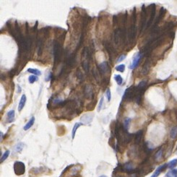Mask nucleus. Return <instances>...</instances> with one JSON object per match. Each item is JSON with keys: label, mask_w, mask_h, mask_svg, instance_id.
I'll return each mask as SVG.
<instances>
[{"label": "nucleus", "mask_w": 177, "mask_h": 177, "mask_svg": "<svg viewBox=\"0 0 177 177\" xmlns=\"http://www.w3.org/2000/svg\"><path fill=\"white\" fill-rule=\"evenodd\" d=\"M103 44H104L105 48L106 49V51H107L108 53H109V55L110 56L111 58H112V57H113V54H115V53H114V49H113V46H112L109 42H104Z\"/></svg>", "instance_id": "9d476101"}, {"label": "nucleus", "mask_w": 177, "mask_h": 177, "mask_svg": "<svg viewBox=\"0 0 177 177\" xmlns=\"http://www.w3.org/2000/svg\"><path fill=\"white\" fill-rule=\"evenodd\" d=\"M85 96L88 99H91L93 97V89L91 85H86L85 88Z\"/></svg>", "instance_id": "423d86ee"}, {"label": "nucleus", "mask_w": 177, "mask_h": 177, "mask_svg": "<svg viewBox=\"0 0 177 177\" xmlns=\"http://www.w3.org/2000/svg\"><path fill=\"white\" fill-rule=\"evenodd\" d=\"M82 125H83V124L82 123H75V125H74V127H73V129H72V140H74L75 139V134H76V132H77V130H78V129L80 127V126H82Z\"/></svg>", "instance_id": "ddd939ff"}, {"label": "nucleus", "mask_w": 177, "mask_h": 177, "mask_svg": "<svg viewBox=\"0 0 177 177\" xmlns=\"http://www.w3.org/2000/svg\"><path fill=\"white\" fill-rule=\"evenodd\" d=\"M28 80H29V82L31 83V84H33L34 82H37L38 80V78L36 76V75H31L29 78H28Z\"/></svg>", "instance_id": "393cba45"}, {"label": "nucleus", "mask_w": 177, "mask_h": 177, "mask_svg": "<svg viewBox=\"0 0 177 177\" xmlns=\"http://www.w3.org/2000/svg\"><path fill=\"white\" fill-rule=\"evenodd\" d=\"M93 116H94L93 113H85L80 118V122L82 123L83 124H88L92 122Z\"/></svg>", "instance_id": "20e7f679"}, {"label": "nucleus", "mask_w": 177, "mask_h": 177, "mask_svg": "<svg viewBox=\"0 0 177 177\" xmlns=\"http://www.w3.org/2000/svg\"><path fill=\"white\" fill-rule=\"evenodd\" d=\"M106 96H107V99H108V101H111V90H110V89H107L106 90Z\"/></svg>", "instance_id": "7c9ffc66"}, {"label": "nucleus", "mask_w": 177, "mask_h": 177, "mask_svg": "<svg viewBox=\"0 0 177 177\" xmlns=\"http://www.w3.org/2000/svg\"><path fill=\"white\" fill-rule=\"evenodd\" d=\"M125 58H126V55H124V54H123V55H121L119 58H118V59H117V61H116V62L117 63H120V62H122L123 60H124L125 59Z\"/></svg>", "instance_id": "2f4dec72"}, {"label": "nucleus", "mask_w": 177, "mask_h": 177, "mask_svg": "<svg viewBox=\"0 0 177 177\" xmlns=\"http://www.w3.org/2000/svg\"><path fill=\"white\" fill-rule=\"evenodd\" d=\"M76 76H77V78H78L79 80L82 81V80H83V75H82V72H81L80 69L77 70V72H76Z\"/></svg>", "instance_id": "c85d7f7f"}, {"label": "nucleus", "mask_w": 177, "mask_h": 177, "mask_svg": "<svg viewBox=\"0 0 177 177\" xmlns=\"http://www.w3.org/2000/svg\"><path fill=\"white\" fill-rule=\"evenodd\" d=\"M123 31H122V29H119V28H117L114 31V41L116 43V44L118 45L120 42H121V40L123 38Z\"/></svg>", "instance_id": "39448f33"}, {"label": "nucleus", "mask_w": 177, "mask_h": 177, "mask_svg": "<svg viewBox=\"0 0 177 177\" xmlns=\"http://www.w3.org/2000/svg\"><path fill=\"white\" fill-rule=\"evenodd\" d=\"M177 136V127H174L171 129V132H170V137H171V138L174 139V138H176Z\"/></svg>", "instance_id": "6ab92c4d"}, {"label": "nucleus", "mask_w": 177, "mask_h": 177, "mask_svg": "<svg viewBox=\"0 0 177 177\" xmlns=\"http://www.w3.org/2000/svg\"><path fill=\"white\" fill-rule=\"evenodd\" d=\"M130 122H131V119L130 118H127L125 120H124V125H123V127H124V128L127 131L128 130V129H129V124H130Z\"/></svg>", "instance_id": "412c9836"}, {"label": "nucleus", "mask_w": 177, "mask_h": 177, "mask_svg": "<svg viewBox=\"0 0 177 177\" xmlns=\"http://www.w3.org/2000/svg\"><path fill=\"white\" fill-rule=\"evenodd\" d=\"M114 79H115L116 83H117L119 85H122V83H123V78H122L121 75H116L114 76Z\"/></svg>", "instance_id": "aec40b11"}, {"label": "nucleus", "mask_w": 177, "mask_h": 177, "mask_svg": "<svg viewBox=\"0 0 177 177\" xmlns=\"http://www.w3.org/2000/svg\"><path fill=\"white\" fill-rule=\"evenodd\" d=\"M177 165V158L174 159L172 161H171L168 163V168H174V167H176Z\"/></svg>", "instance_id": "4be33fe9"}, {"label": "nucleus", "mask_w": 177, "mask_h": 177, "mask_svg": "<svg viewBox=\"0 0 177 177\" xmlns=\"http://www.w3.org/2000/svg\"><path fill=\"white\" fill-rule=\"evenodd\" d=\"M103 102H104V98H103V97H102L100 100L99 101V103H98V112H100V111H101V109H102V107H103Z\"/></svg>", "instance_id": "c756f323"}, {"label": "nucleus", "mask_w": 177, "mask_h": 177, "mask_svg": "<svg viewBox=\"0 0 177 177\" xmlns=\"http://www.w3.org/2000/svg\"><path fill=\"white\" fill-rule=\"evenodd\" d=\"M166 177H177V168L169 171L166 174Z\"/></svg>", "instance_id": "f3484780"}, {"label": "nucleus", "mask_w": 177, "mask_h": 177, "mask_svg": "<svg viewBox=\"0 0 177 177\" xmlns=\"http://www.w3.org/2000/svg\"><path fill=\"white\" fill-rule=\"evenodd\" d=\"M141 57H142V54H141L140 53H137L136 55L134 56V59H133L132 63V64H131V66H130V69H134L136 66L138 65V64H139L140 59H141Z\"/></svg>", "instance_id": "6e6552de"}, {"label": "nucleus", "mask_w": 177, "mask_h": 177, "mask_svg": "<svg viewBox=\"0 0 177 177\" xmlns=\"http://www.w3.org/2000/svg\"></svg>", "instance_id": "f704fd0d"}, {"label": "nucleus", "mask_w": 177, "mask_h": 177, "mask_svg": "<svg viewBox=\"0 0 177 177\" xmlns=\"http://www.w3.org/2000/svg\"><path fill=\"white\" fill-rule=\"evenodd\" d=\"M81 170V166H72L69 170V172H68V174H69L70 177H75L78 173L79 171Z\"/></svg>", "instance_id": "0eeeda50"}, {"label": "nucleus", "mask_w": 177, "mask_h": 177, "mask_svg": "<svg viewBox=\"0 0 177 177\" xmlns=\"http://www.w3.org/2000/svg\"><path fill=\"white\" fill-rule=\"evenodd\" d=\"M89 61L88 60H82V66L83 67L84 70L88 73L89 71V68H90V66H89Z\"/></svg>", "instance_id": "a211bd4d"}, {"label": "nucleus", "mask_w": 177, "mask_h": 177, "mask_svg": "<svg viewBox=\"0 0 177 177\" xmlns=\"http://www.w3.org/2000/svg\"><path fill=\"white\" fill-rule=\"evenodd\" d=\"M54 62L55 64H59L61 61L62 55V45L59 41H56L54 44Z\"/></svg>", "instance_id": "f257e3e1"}, {"label": "nucleus", "mask_w": 177, "mask_h": 177, "mask_svg": "<svg viewBox=\"0 0 177 177\" xmlns=\"http://www.w3.org/2000/svg\"><path fill=\"white\" fill-rule=\"evenodd\" d=\"M23 146H24L23 143H18L15 147V151L17 152V153H20L23 149Z\"/></svg>", "instance_id": "b1692460"}, {"label": "nucleus", "mask_w": 177, "mask_h": 177, "mask_svg": "<svg viewBox=\"0 0 177 177\" xmlns=\"http://www.w3.org/2000/svg\"><path fill=\"white\" fill-rule=\"evenodd\" d=\"M28 72H29V73H31V74H33V75H36V76H39V75H41V72L40 71V70H38V69H33V68H29V69H28Z\"/></svg>", "instance_id": "2eb2a0df"}, {"label": "nucleus", "mask_w": 177, "mask_h": 177, "mask_svg": "<svg viewBox=\"0 0 177 177\" xmlns=\"http://www.w3.org/2000/svg\"><path fill=\"white\" fill-rule=\"evenodd\" d=\"M162 155H163V150H162V149H160V150L155 153V159H156V160H159V159H161V157H162Z\"/></svg>", "instance_id": "cd10ccee"}, {"label": "nucleus", "mask_w": 177, "mask_h": 177, "mask_svg": "<svg viewBox=\"0 0 177 177\" xmlns=\"http://www.w3.org/2000/svg\"><path fill=\"white\" fill-rule=\"evenodd\" d=\"M10 150H6L4 153V154L1 155V163H3L8 158V156L10 155Z\"/></svg>", "instance_id": "5701e85b"}, {"label": "nucleus", "mask_w": 177, "mask_h": 177, "mask_svg": "<svg viewBox=\"0 0 177 177\" xmlns=\"http://www.w3.org/2000/svg\"><path fill=\"white\" fill-rule=\"evenodd\" d=\"M34 122H35V117L33 116V117H31V119L28 121V122L25 125V127H24V130L25 131H26V130H28L30 128H31V127H33V125L34 124Z\"/></svg>", "instance_id": "4468645a"}, {"label": "nucleus", "mask_w": 177, "mask_h": 177, "mask_svg": "<svg viewBox=\"0 0 177 177\" xmlns=\"http://www.w3.org/2000/svg\"><path fill=\"white\" fill-rule=\"evenodd\" d=\"M124 170L128 171H132L133 165L132 164V163H126V164L124 166Z\"/></svg>", "instance_id": "a878e982"}, {"label": "nucleus", "mask_w": 177, "mask_h": 177, "mask_svg": "<svg viewBox=\"0 0 177 177\" xmlns=\"http://www.w3.org/2000/svg\"><path fill=\"white\" fill-rule=\"evenodd\" d=\"M15 112L14 110H10L7 114V122L11 123L14 122L15 120Z\"/></svg>", "instance_id": "f8f14e48"}, {"label": "nucleus", "mask_w": 177, "mask_h": 177, "mask_svg": "<svg viewBox=\"0 0 177 177\" xmlns=\"http://www.w3.org/2000/svg\"><path fill=\"white\" fill-rule=\"evenodd\" d=\"M26 96L25 95H22L20 100V103H19V106H18V111H21L22 110V109L24 108L25 105V103H26Z\"/></svg>", "instance_id": "9b49d317"}, {"label": "nucleus", "mask_w": 177, "mask_h": 177, "mask_svg": "<svg viewBox=\"0 0 177 177\" xmlns=\"http://www.w3.org/2000/svg\"><path fill=\"white\" fill-rule=\"evenodd\" d=\"M142 137H143V131H139L135 135V143L136 144H139L142 140Z\"/></svg>", "instance_id": "dca6fc26"}, {"label": "nucleus", "mask_w": 177, "mask_h": 177, "mask_svg": "<svg viewBox=\"0 0 177 177\" xmlns=\"http://www.w3.org/2000/svg\"><path fill=\"white\" fill-rule=\"evenodd\" d=\"M115 69H116V70L118 71V72H124V70H125V65H124V64H119V65L116 66Z\"/></svg>", "instance_id": "bb28decb"}, {"label": "nucleus", "mask_w": 177, "mask_h": 177, "mask_svg": "<svg viewBox=\"0 0 177 177\" xmlns=\"http://www.w3.org/2000/svg\"><path fill=\"white\" fill-rule=\"evenodd\" d=\"M14 171L17 176H22L25 174V166L21 161H16L14 163Z\"/></svg>", "instance_id": "f03ea898"}, {"label": "nucleus", "mask_w": 177, "mask_h": 177, "mask_svg": "<svg viewBox=\"0 0 177 177\" xmlns=\"http://www.w3.org/2000/svg\"><path fill=\"white\" fill-rule=\"evenodd\" d=\"M98 72L100 75H106L107 74H110V66L109 65V63L107 62H103L98 65Z\"/></svg>", "instance_id": "7ed1b4c3"}, {"label": "nucleus", "mask_w": 177, "mask_h": 177, "mask_svg": "<svg viewBox=\"0 0 177 177\" xmlns=\"http://www.w3.org/2000/svg\"><path fill=\"white\" fill-rule=\"evenodd\" d=\"M106 177V176H104V175H103V176H100V177Z\"/></svg>", "instance_id": "72a5a7b5"}, {"label": "nucleus", "mask_w": 177, "mask_h": 177, "mask_svg": "<svg viewBox=\"0 0 177 177\" xmlns=\"http://www.w3.org/2000/svg\"><path fill=\"white\" fill-rule=\"evenodd\" d=\"M167 167H168V163H166V164H163V165L160 166L155 170V172L153 173V174L150 177H158L161 174V173L162 171H163Z\"/></svg>", "instance_id": "1a4fd4ad"}, {"label": "nucleus", "mask_w": 177, "mask_h": 177, "mask_svg": "<svg viewBox=\"0 0 177 177\" xmlns=\"http://www.w3.org/2000/svg\"><path fill=\"white\" fill-rule=\"evenodd\" d=\"M0 134H1V141H2V139H3V133H2V132H0Z\"/></svg>", "instance_id": "473e14b6"}]
</instances>
